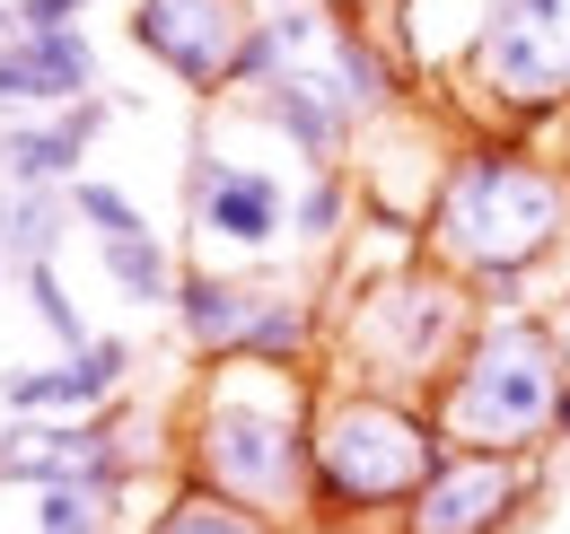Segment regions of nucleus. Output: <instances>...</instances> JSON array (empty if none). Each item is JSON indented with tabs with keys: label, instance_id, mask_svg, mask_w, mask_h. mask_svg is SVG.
Returning <instances> with one entry per match:
<instances>
[{
	"label": "nucleus",
	"instance_id": "4",
	"mask_svg": "<svg viewBox=\"0 0 570 534\" xmlns=\"http://www.w3.org/2000/svg\"><path fill=\"white\" fill-rule=\"evenodd\" d=\"M483 325L474 289L456 271H439L422 246H404L395 264L360 271L334 298V334H325V377L343 386H377V395L430 403V386L448 377V359L465 350V334Z\"/></svg>",
	"mask_w": 570,
	"mask_h": 534
},
{
	"label": "nucleus",
	"instance_id": "2",
	"mask_svg": "<svg viewBox=\"0 0 570 534\" xmlns=\"http://www.w3.org/2000/svg\"><path fill=\"white\" fill-rule=\"evenodd\" d=\"M307 368H194L167 421V465L194 491H219L273 526H307V421H316Z\"/></svg>",
	"mask_w": 570,
	"mask_h": 534
},
{
	"label": "nucleus",
	"instance_id": "3",
	"mask_svg": "<svg viewBox=\"0 0 570 534\" xmlns=\"http://www.w3.org/2000/svg\"><path fill=\"white\" fill-rule=\"evenodd\" d=\"M439 456L430 403L325 377L307 421V534H395Z\"/></svg>",
	"mask_w": 570,
	"mask_h": 534
},
{
	"label": "nucleus",
	"instance_id": "11",
	"mask_svg": "<svg viewBox=\"0 0 570 534\" xmlns=\"http://www.w3.org/2000/svg\"><path fill=\"white\" fill-rule=\"evenodd\" d=\"M246 27H255V0H132V44L203 106H228Z\"/></svg>",
	"mask_w": 570,
	"mask_h": 534
},
{
	"label": "nucleus",
	"instance_id": "22",
	"mask_svg": "<svg viewBox=\"0 0 570 534\" xmlns=\"http://www.w3.org/2000/svg\"><path fill=\"white\" fill-rule=\"evenodd\" d=\"M0 403H9V421H53V359L0 368Z\"/></svg>",
	"mask_w": 570,
	"mask_h": 534
},
{
	"label": "nucleus",
	"instance_id": "15",
	"mask_svg": "<svg viewBox=\"0 0 570 534\" xmlns=\"http://www.w3.org/2000/svg\"><path fill=\"white\" fill-rule=\"evenodd\" d=\"M352 228H360V185H352V167H307V176L289 185V246H298L307 264H325Z\"/></svg>",
	"mask_w": 570,
	"mask_h": 534
},
{
	"label": "nucleus",
	"instance_id": "5",
	"mask_svg": "<svg viewBox=\"0 0 570 534\" xmlns=\"http://www.w3.org/2000/svg\"><path fill=\"white\" fill-rule=\"evenodd\" d=\"M562 395L570 368L544 334V307H500L465 334L448 377L430 386V421L448 447H474V456H553Z\"/></svg>",
	"mask_w": 570,
	"mask_h": 534
},
{
	"label": "nucleus",
	"instance_id": "18",
	"mask_svg": "<svg viewBox=\"0 0 570 534\" xmlns=\"http://www.w3.org/2000/svg\"><path fill=\"white\" fill-rule=\"evenodd\" d=\"M97 271L132 298V307H167L176 298V271L185 255L167 246V228H141V237H115V246H97Z\"/></svg>",
	"mask_w": 570,
	"mask_h": 534
},
{
	"label": "nucleus",
	"instance_id": "14",
	"mask_svg": "<svg viewBox=\"0 0 570 534\" xmlns=\"http://www.w3.org/2000/svg\"><path fill=\"white\" fill-rule=\"evenodd\" d=\"M79 97H97V44L79 27L0 44V115H53V106H79Z\"/></svg>",
	"mask_w": 570,
	"mask_h": 534
},
{
	"label": "nucleus",
	"instance_id": "28",
	"mask_svg": "<svg viewBox=\"0 0 570 534\" xmlns=\"http://www.w3.org/2000/svg\"><path fill=\"white\" fill-rule=\"evenodd\" d=\"M255 9H298V0H255Z\"/></svg>",
	"mask_w": 570,
	"mask_h": 534
},
{
	"label": "nucleus",
	"instance_id": "21",
	"mask_svg": "<svg viewBox=\"0 0 570 534\" xmlns=\"http://www.w3.org/2000/svg\"><path fill=\"white\" fill-rule=\"evenodd\" d=\"M27 280V307H36V325L62 342V359H71L79 342H88V316H79V298L62 289V264H36V271H18Z\"/></svg>",
	"mask_w": 570,
	"mask_h": 534
},
{
	"label": "nucleus",
	"instance_id": "29",
	"mask_svg": "<svg viewBox=\"0 0 570 534\" xmlns=\"http://www.w3.org/2000/svg\"><path fill=\"white\" fill-rule=\"evenodd\" d=\"M0 271H9V264H0Z\"/></svg>",
	"mask_w": 570,
	"mask_h": 534
},
{
	"label": "nucleus",
	"instance_id": "16",
	"mask_svg": "<svg viewBox=\"0 0 570 534\" xmlns=\"http://www.w3.org/2000/svg\"><path fill=\"white\" fill-rule=\"evenodd\" d=\"M132 359H141V350H132L124 334H88L71 359H53V412H71V421L115 412L124 386H132Z\"/></svg>",
	"mask_w": 570,
	"mask_h": 534
},
{
	"label": "nucleus",
	"instance_id": "26",
	"mask_svg": "<svg viewBox=\"0 0 570 534\" xmlns=\"http://www.w3.org/2000/svg\"><path fill=\"white\" fill-rule=\"evenodd\" d=\"M553 158H562V176H570V106H562V123H553Z\"/></svg>",
	"mask_w": 570,
	"mask_h": 534
},
{
	"label": "nucleus",
	"instance_id": "10",
	"mask_svg": "<svg viewBox=\"0 0 570 534\" xmlns=\"http://www.w3.org/2000/svg\"><path fill=\"white\" fill-rule=\"evenodd\" d=\"M544 491H553L544 456H474V447H448L395 534H518L535 517Z\"/></svg>",
	"mask_w": 570,
	"mask_h": 534
},
{
	"label": "nucleus",
	"instance_id": "24",
	"mask_svg": "<svg viewBox=\"0 0 570 534\" xmlns=\"http://www.w3.org/2000/svg\"><path fill=\"white\" fill-rule=\"evenodd\" d=\"M544 334H553V350H562V368H570V271L544 289Z\"/></svg>",
	"mask_w": 570,
	"mask_h": 534
},
{
	"label": "nucleus",
	"instance_id": "20",
	"mask_svg": "<svg viewBox=\"0 0 570 534\" xmlns=\"http://www.w3.org/2000/svg\"><path fill=\"white\" fill-rule=\"evenodd\" d=\"M27 534H124V491H27Z\"/></svg>",
	"mask_w": 570,
	"mask_h": 534
},
{
	"label": "nucleus",
	"instance_id": "1",
	"mask_svg": "<svg viewBox=\"0 0 570 534\" xmlns=\"http://www.w3.org/2000/svg\"><path fill=\"white\" fill-rule=\"evenodd\" d=\"M422 255L474 289V307H544L570 271V176L544 140L474 132L448 140V167L422 210Z\"/></svg>",
	"mask_w": 570,
	"mask_h": 534
},
{
	"label": "nucleus",
	"instance_id": "30",
	"mask_svg": "<svg viewBox=\"0 0 570 534\" xmlns=\"http://www.w3.org/2000/svg\"><path fill=\"white\" fill-rule=\"evenodd\" d=\"M18 534H27V526H18Z\"/></svg>",
	"mask_w": 570,
	"mask_h": 534
},
{
	"label": "nucleus",
	"instance_id": "13",
	"mask_svg": "<svg viewBox=\"0 0 570 534\" xmlns=\"http://www.w3.org/2000/svg\"><path fill=\"white\" fill-rule=\"evenodd\" d=\"M115 115L124 106L106 88L79 97V106H53V115H0V185H18V194H71Z\"/></svg>",
	"mask_w": 570,
	"mask_h": 534
},
{
	"label": "nucleus",
	"instance_id": "8",
	"mask_svg": "<svg viewBox=\"0 0 570 534\" xmlns=\"http://www.w3.org/2000/svg\"><path fill=\"white\" fill-rule=\"evenodd\" d=\"M185 264L219 271H264L273 255H289V176L264 158H237L219 132H194L185 158Z\"/></svg>",
	"mask_w": 570,
	"mask_h": 534
},
{
	"label": "nucleus",
	"instance_id": "23",
	"mask_svg": "<svg viewBox=\"0 0 570 534\" xmlns=\"http://www.w3.org/2000/svg\"><path fill=\"white\" fill-rule=\"evenodd\" d=\"M79 9H97V0H9L18 36H53V27H79Z\"/></svg>",
	"mask_w": 570,
	"mask_h": 534
},
{
	"label": "nucleus",
	"instance_id": "12",
	"mask_svg": "<svg viewBox=\"0 0 570 534\" xmlns=\"http://www.w3.org/2000/svg\"><path fill=\"white\" fill-rule=\"evenodd\" d=\"M316 44H325V36H316ZM228 106H246V123H264V132L282 140L289 158H307V167H352V149H360V115L343 106V88L325 79L316 53L289 62L282 79H264L255 97H228Z\"/></svg>",
	"mask_w": 570,
	"mask_h": 534
},
{
	"label": "nucleus",
	"instance_id": "6",
	"mask_svg": "<svg viewBox=\"0 0 570 534\" xmlns=\"http://www.w3.org/2000/svg\"><path fill=\"white\" fill-rule=\"evenodd\" d=\"M167 316H176V342L194 350V368H307V377H325L334 298L316 280L185 264Z\"/></svg>",
	"mask_w": 570,
	"mask_h": 534
},
{
	"label": "nucleus",
	"instance_id": "19",
	"mask_svg": "<svg viewBox=\"0 0 570 534\" xmlns=\"http://www.w3.org/2000/svg\"><path fill=\"white\" fill-rule=\"evenodd\" d=\"M141 534H289L273 517H255V508H237V500H219V491H194V482H167V508H149Z\"/></svg>",
	"mask_w": 570,
	"mask_h": 534
},
{
	"label": "nucleus",
	"instance_id": "9",
	"mask_svg": "<svg viewBox=\"0 0 570 534\" xmlns=\"http://www.w3.org/2000/svg\"><path fill=\"white\" fill-rule=\"evenodd\" d=\"M141 447H132V421H124V403L115 412H53V421H9L0 429V482L9 491H124L132 500V482H141Z\"/></svg>",
	"mask_w": 570,
	"mask_h": 534
},
{
	"label": "nucleus",
	"instance_id": "17",
	"mask_svg": "<svg viewBox=\"0 0 570 534\" xmlns=\"http://www.w3.org/2000/svg\"><path fill=\"white\" fill-rule=\"evenodd\" d=\"M71 228H79L71 194H18V185H0V264H9V271L62 264Z\"/></svg>",
	"mask_w": 570,
	"mask_h": 534
},
{
	"label": "nucleus",
	"instance_id": "25",
	"mask_svg": "<svg viewBox=\"0 0 570 534\" xmlns=\"http://www.w3.org/2000/svg\"><path fill=\"white\" fill-rule=\"evenodd\" d=\"M553 456H570V395H562V412H553Z\"/></svg>",
	"mask_w": 570,
	"mask_h": 534
},
{
	"label": "nucleus",
	"instance_id": "27",
	"mask_svg": "<svg viewBox=\"0 0 570 534\" xmlns=\"http://www.w3.org/2000/svg\"><path fill=\"white\" fill-rule=\"evenodd\" d=\"M9 36H18V18H9V0H0V44H9Z\"/></svg>",
	"mask_w": 570,
	"mask_h": 534
},
{
	"label": "nucleus",
	"instance_id": "7",
	"mask_svg": "<svg viewBox=\"0 0 570 534\" xmlns=\"http://www.w3.org/2000/svg\"><path fill=\"white\" fill-rule=\"evenodd\" d=\"M456 79L483 132H553L570 106V0H492Z\"/></svg>",
	"mask_w": 570,
	"mask_h": 534
}]
</instances>
